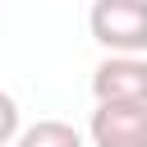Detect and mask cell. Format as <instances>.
Returning <instances> with one entry per match:
<instances>
[{"label":"cell","mask_w":147,"mask_h":147,"mask_svg":"<svg viewBox=\"0 0 147 147\" xmlns=\"http://www.w3.org/2000/svg\"><path fill=\"white\" fill-rule=\"evenodd\" d=\"M92 96L110 106H142L147 110V60L142 55H106L92 69Z\"/></svg>","instance_id":"2"},{"label":"cell","mask_w":147,"mask_h":147,"mask_svg":"<svg viewBox=\"0 0 147 147\" xmlns=\"http://www.w3.org/2000/svg\"><path fill=\"white\" fill-rule=\"evenodd\" d=\"M87 28L106 55H142L147 51V0H92Z\"/></svg>","instance_id":"1"},{"label":"cell","mask_w":147,"mask_h":147,"mask_svg":"<svg viewBox=\"0 0 147 147\" xmlns=\"http://www.w3.org/2000/svg\"><path fill=\"white\" fill-rule=\"evenodd\" d=\"M18 101L9 96V92H0V147H9V142H18Z\"/></svg>","instance_id":"5"},{"label":"cell","mask_w":147,"mask_h":147,"mask_svg":"<svg viewBox=\"0 0 147 147\" xmlns=\"http://www.w3.org/2000/svg\"><path fill=\"white\" fill-rule=\"evenodd\" d=\"M87 138H92V147H147V110L96 101V110L87 119Z\"/></svg>","instance_id":"3"},{"label":"cell","mask_w":147,"mask_h":147,"mask_svg":"<svg viewBox=\"0 0 147 147\" xmlns=\"http://www.w3.org/2000/svg\"><path fill=\"white\" fill-rule=\"evenodd\" d=\"M14 147H87V142H83V133H78L74 124H64V119H37V124H28V129L18 133Z\"/></svg>","instance_id":"4"}]
</instances>
